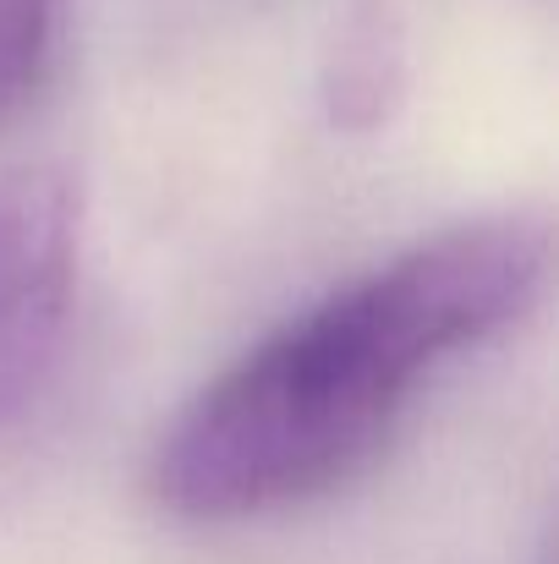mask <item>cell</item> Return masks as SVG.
<instances>
[{"mask_svg": "<svg viewBox=\"0 0 559 564\" xmlns=\"http://www.w3.org/2000/svg\"><path fill=\"white\" fill-rule=\"evenodd\" d=\"M406 94L400 28L384 11H363L341 28L324 61V105L341 132H378Z\"/></svg>", "mask_w": 559, "mask_h": 564, "instance_id": "cell-3", "label": "cell"}, {"mask_svg": "<svg viewBox=\"0 0 559 564\" xmlns=\"http://www.w3.org/2000/svg\"><path fill=\"white\" fill-rule=\"evenodd\" d=\"M544 269L538 225L466 219L330 291L176 411L149 466L160 510L219 527L341 488L455 351L538 302Z\"/></svg>", "mask_w": 559, "mask_h": 564, "instance_id": "cell-1", "label": "cell"}, {"mask_svg": "<svg viewBox=\"0 0 559 564\" xmlns=\"http://www.w3.org/2000/svg\"><path fill=\"white\" fill-rule=\"evenodd\" d=\"M83 197L61 171L0 176V422L22 416L55 373L77 296Z\"/></svg>", "mask_w": 559, "mask_h": 564, "instance_id": "cell-2", "label": "cell"}, {"mask_svg": "<svg viewBox=\"0 0 559 564\" xmlns=\"http://www.w3.org/2000/svg\"><path fill=\"white\" fill-rule=\"evenodd\" d=\"M61 0H0V121L28 105L55 44Z\"/></svg>", "mask_w": 559, "mask_h": 564, "instance_id": "cell-4", "label": "cell"}]
</instances>
